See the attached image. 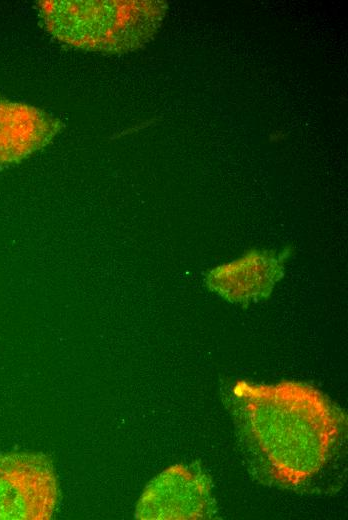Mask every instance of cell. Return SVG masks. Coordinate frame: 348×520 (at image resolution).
I'll list each match as a JSON object with an SVG mask.
<instances>
[{
    "label": "cell",
    "mask_w": 348,
    "mask_h": 520,
    "mask_svg": "<svg viewBox=\"0 0 348 520\" xmlns=\"http://www.w3.org/2000/svg\"><path fill=\"white\" fill-rule=\"evenodd\" d=\"M246 387L249 429L276 475L296 481L318 469L334 433L319 395L292 383Z\"/></svg>",
    "instance_id": "6da1fadb"
},
{
    "label": "cell",
    "mask_w": 348,
    "mask_h": 520,
    "mask_svg": "<svg viewBox=\"0 0 348 520\" xmlns=\"http://www.w3.org/2000/svg\"><path fill=\"white\" fill-rule=\"evenodd\" d=\"M46 30L79 49L124 53L146 43L165 15L162 1L43 0L37 2Z\"/></svg>",
    "instance_id": "7a4b0ae2"
},
{
    "label": "cell",
    "mask_w": 348,
    "mask_h": 520,
    "mask_svg": "<svg viewBox=\"0 0 348 520\" xmlns=\"http://www.w3.org/2000/svg\"><path fill=\"white\" fill-rule=\"evenodd\" d=\"M292 250H251L205 274L206 287L231 302L248 303L269 296L282 279Z\"/></svg>",
    "instance_id": "3957f363"
},
{
    "label": "cell",
    "mask_w": 348,
    "mask_h": 520,
    "mask_svg": "<svg viewBox=\"0 0 348 520\" xmlns=\"http://www.w3.org/2000/svg\"><path fill=\"white\" fill-rule=\"evenodd\" d=\"M60 129L61 122L44 110L0 97V164L42 148Z\"/></svg>",
    "instance_id": "277c9868"
}]
</instances>
